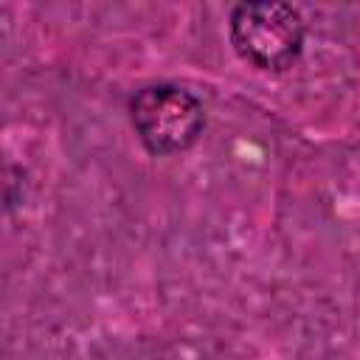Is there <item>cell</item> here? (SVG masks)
<instances>
[{
    "mask_svg": "<svg viewBox=\"0 0 360 360\" xmlns=\"http://www.w3.org/2000/svg\"><path fill=\"white\" fill-rule=\"evenodd\" d=\"M129 118L141 143L152 155H174L188 149L202 127L205 112L194 93L177 84H152L129 101Z\"/></svg>",
    "mask_w": 360,
    "mask_h": 360,
    "instance_id": "cell-2",
    "label": "cell"
},
{
    "mask_svg": "<svg viewBox=\"0 0 360 360\" xmlns=\"http://www.w3.org/2000/svg\"><path fill=\"white\" fill-rule=\"evenodd\" d=\"M228 31L239 59L256 70H284L304 48V20L287 3H242Z\"/></svg>",
    "mask_w": 360,
    "mask_h": 360,
    "instance_id": "cell-1",
    "label": "cell"
}]
</instances>
